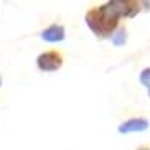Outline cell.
Wrapping results in <instances>:
<instances>
[{"instance_id": "cell-8", "label": "cell", "mask_w": 150, "mask_h": 150, "mask_svg": "<svg viewBox=\"0 0 150 150\" xmlns=\"http://www.w3.org/2000/svg\"><path fill=\"white\" fill-rule=\"evenodd\" d=\"M0 86H2V78H0Z\"/></svg>"}, {"instance_id": "cell-1", "label": "cell", "mask_w": 150, "mask_h": 150, "mask_svg": "<svg viewBox=\"0 0 150 150\" xmlns=\"http://www.w3.org/2000/svg\"><path fill=\"white\" fill-rule=\"evenodd\" d=\"M142 2L135 0H112L86 12V25L96 36L109 38L119 28L122 18H132L140 13Z\"/></svg>"}, {"instance_id": "cell-4", "label": "cell", "mask_w": 150, "mask_h": 150, "mask_svg": "<svg viewBox=\"0 0 150 150\" xmlns=\"http://www.w3.org/2000/svg\"><path fill=\"white\" fill-rule=\"evenodd\" d=\"M64 27L63 25H58V23H53L50 25L48 28H45L41 31V38L48 43H59V41L64 40Z\"/></svg>"}, {"instance_id": "cell-9", "label": "cell", "mask_w": 150, "mask_h": 150, "mask_svg": "<svg viewBox=\"0 0 150 150\" xmlns=\"http://www.w3.org/2000/svg\"><path fill=\"white\" fill-rule=\"evenodd\" d=\"M149 96H150V88H149Z\"/></svg>"}, {"instance_id": "cell-6", "label": "cell", "mask_w": 150, "mask_h": 150, "mask_svg": "<svg viewBox=\"0 0 150 150\" xmlns=\"http://www.w3.org/2000/svg\"><path fill=\"white\" fill-rule=\"evenodd\" d=\"M140 83L147 88H150V68H145V69L140 73Z\"/></svg>"}, {"instance_id": "cell-2", "label": "cell", "mask_w": 150, "mask_h": 150, "mask_svg": "<svg viewBox=\"0 0 150 150\" xmlns=\"http://www.w3.org/2000/svg\"><path fill=\"white\" fill-rule=\"evenodd\" d=\"M36 66L40 71L45 73H53V71L61 69L63 66V54L58 50H48L45 53L38 54L36 58Z\"/></svg>"}, {"instance_id": "cell-5", "label": "cell", "mask_w": 150, "mask_h": 150, "mask_svg": "<svg viewBox=\"0 0 150 150\" xmlns=\"http://www.w3.org/2000/svg\"><path fill=\"white\" fill-rule=\"evenodd\" d=\"M112 38V43L115 45V46H122V45H125V41H127V33H125V28H117V31H115L114 35L110 36Z\"/></svg>"}, {"instance_id": "cell-7", "label": "cell", "mask_w": 150, "mask_h": 150, "mask_svg": "<svg viewBox=\"0 0 150 150\" xmlns=\"http://www.w3.org/2000/svg\"><path fill=\"white\" fill-rule=\"evenodd\" d=\"M139 150H150L149 147H139Z\"/></svg>"}, {"instance_id": "cell-3", "label": "cell", "mask_w": 150, "mask_h": 150, "mask_svg": "<svg viewBox=\"0 0 150 150\" xmlns=\"http://www.w3.org/2000/svg\"><path fill=\"white\" fill-rule=\"evenodd\" d=\"M149 129V120L142 119V117H134L129 119L125 122H122L119 125V132L120 134H129V132H142Z\"/></svg>"}]
</instances>
